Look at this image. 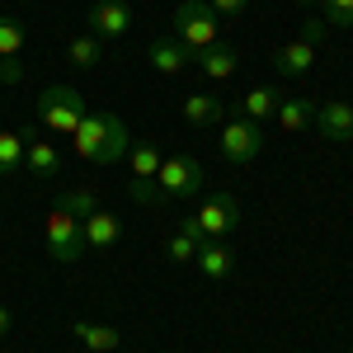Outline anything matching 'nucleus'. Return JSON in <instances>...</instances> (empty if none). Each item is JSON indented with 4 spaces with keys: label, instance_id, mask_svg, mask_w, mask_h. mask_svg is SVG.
<instances>
[{
    "label": "nucleus",
    "instance_id": "c85d7f7f",
    "mask_svg": "<svg viewBox=\"0 0 353 353\" xmlns=\"http://www.w3.org/2000/svg\"><path fill=\"white\" fill-rule=\"evenodd\" d=\"M19 76H24V66H19V57H10V61L0 66V81H5V85H19Z\"/></svg>",
    "mask_w": 353,
    "mask_h": 353
},
{
    "label": "nucleus",
    "instance_id": "9b49d317",
    "mask_svg": "<svg viewBox=\"0 0 353 353\" xmlns=\"http://www.w3.org/2000/svg\"><path fill=\"white\" fill-rule=\"evenodd\" d=\"M316 132L325 141H353V104L334 99V104H316Z\"/></svg>",
    "mask_w": 353,
    "mask_h": 353
},
{
    "label": "nucleus",
    "instance_id": "a878e982",
    "mask_svg": "<svg viewBox=\"0 0 353 353\" xmlns=\"http://www.w3.org/2000/svg\"><path fill=\"white\" fill-rule=\"evenodd\" d=\"M325 28H353V0H325Z\"/></svg>",
    "mask_w": 353,
    "mask_h": 353
},
{
    "label": "nucleus",
    "instance_id": "a211bd4d",
    "mask_svg": "<svg viewBox=\"0 0 353 353\" xmlns=\"http://www.w3.org/2000/svg\"><path fill=\"white\" fill-rule=\"evenodd\" d=\"M278 90L273 85H254V90H245L241 99V118H250V123H264V118H273V109H278Z\"/></svg>",
    "mask_w": 353,
    "mask_h": 353
},
{
    "label": "nucleus",
    "instance_id": "aec40b11",
    "mask_svg": "<svg viewBox=\"0 0 353 353\" xmlns=\"http://www.w3.org/2000/svg\"><path fill=\"white\" fill-rule=\"evenodd\" d=\"M184 118H189L193 128H208V123H221L226 118V104H221L217 94H189L184 99Z\"/></svg>",
    "mask_w": 353,
    "mask_h": 353
},
{
    "label": "nucleus",
    "instance_id": "4468645a",
    "mask_svg": "<svg viewBox=\"0 0 353 353\" xmlns=\"http://www.w3.org/2000/svg\"><path fill=\"white\" fill-rule=\"evenodd\" d=\"M81 236H85V250H109V245L123 236V221L99 208V212H90V217L81 221Z\"/></svg>",
    "mask_w": 353,
    "mask_h": 353
},
{
    "label": "nucleus",
    "instance_id": "423d86ee",
    "mask_svg": "<svg viewBox=\"0 0 353 353\" xmlns=\"http://www.w3.org/2000/svg\"><path fill=\"white\" fill-rule=\"evenodd\" d=\"M161 146L156 141H137L132 151H128V165H132V203H141V208H165L161 189H156V174H161Z\"/></svg>",
    "mask_w": 353,
    "mask_h": 353
},
{
    "label": "nucleus",
    "instance_id": "f03ea898",
    "mask_svg": "<svg viewBox=\"0 0 353 353\" xmlns=\"http://www.w3.org/2000/svg\"><path fill=\"white\" fill-rule=\"evenodd\" d=\"M236 226H241V203H236L231 193H208L193 217H179V231H189L198 245L203 241H226Z\"/></svg>",
    "mask_w": 353,
    "mask_h": 353
},
{
    "label": "nucleus",
    "instance_id": "bb28decb",
    "mask_svg": "<svg viewBox=\"0 0 353 353\" xmlns=\"http://www.w3.org/2000/svg\"><path fill=\"white\" fill-rule=\"evenodd\" d=\"M250 0H208V10L217 14V19H231V14H241Z\"/></svg>",
    "mask_w": 353,
    "mask_h": 353
},
{
    "label": "nucleus",
    "instance_id": "f3484780",
    "mask_svg": "<svg viewBox=\"0 0 353 353\" xmlns=\"http://www.w3.org/2000/svg\"><path fill=\"white\" fill-rule=\"evenodd\" d=\"M71 330H76V339H81L85 349H94V353H113L123 344V334L113 325H99V321H76Z\"/></svg>",
    "mask_w": 353,
    "mask_h": 353
},
{
    "label": "nucleus",
    "instance_id": "6e6552de",
    "mask_svg": "<svg viewBox=\"0 0 353 353\" xmlns=\"http://www.w3.org/2000/svg\"><path fill=\"white\" fill-rule=\"evenodd\" d=\"M221 156L231 165H250L259 151H264V123H250V118H226L217 137Z\"/></svg>",
    "mask_w": 353,
    "mask_h": 353
},
{
    "label": "nucleus",
    "instance_id": "9d476101",
    "mask_svg": "<svg viewBox=\"0 0 353 353\" xmlns=\"http://www.w3.org/2000/svg\"><path fill=\"white\" fill-rule=\"evenodd\" d=\"M24 165L38 174V179H57L61 174V151H57L52 141H48V132H38V128H24Z\"/></svg>",
    "mask_w": 353,
    "mask_h": 353
},
{
    "label": "nucleus",
    "instance_id": "b1692460",
    "mask_svg": "<svg viewBox=\"0 0 353 353\" xmlns=\"http://www.w3.org/2000/svg\"><path fill=\"white\" fill-rule=\"evenodd\" d=\"M57 208H66L71 217H81V221L90 217V212H99V203H94V193H90V189H66Z\"/></svg>",
    "mask_w": 353,
    "mask_h": 353
},
{
    "label": "nucleus",
    "instance_id": "0eeeda50",
    "mask_svg": "<svg viewBox=\"0 0 353 353\" xmlns=\"http://www.w3.org/2000/svg\"><path fill=\"white\" fill-rule=\"evenodd\" d=\"M43 245L57 264H76L85 254V236H81V217H71L66 208H52V217L43 226Z\"/></svg>",
    "mask_w": 353,
    "mask_h": 353
},
{
    "label": "nucleus",
    "instance_id": "20e7f679",
    "mask_svg": "<svg viewBox=\"0 0 353 353\" xmlns=\"http://www.w3.org/2000/svg\"><path fill=\"white\" fill-rule=\"evenodd\" d=\"M217 33H221V19L208 10V0H184V5L174 10V38H179L193 57L217 48Z\"/></svg>",
    "mask_w": 353,
    "mask_h": 353
},
{
    "label": "nucleus",
    "instance_id": "c756f323",
    "mask_svg": "<svg viewBox=\"0 0 353 353\" xmlns=\"http://www.w3.org/2000/svg\"><path fill=\"white\" fill-rule=\"evenodd\" d=\"M5 330H10V311L0 306V334H5Z\"/></svg>",
    "mask_w": 353,
    "mask_h": 353
},
{
    "label": "nucleus",
    "instance_id": "5701e85b",
    "mask_svg": "<svg viewBox=\"0 0 353 353\" xmlns=\"http://www.w3.org/2000/svg\"><path fill=\"white\" fill-rule=\"evenodd\" d=\"M19 48H24V24L10 19V14H0V57L10 61V57H19Z\"/></svg>",
    "mask_w": 353,
    "mask_h": 353
},
{
    "label": "nucleus",
    "instance_id": "1a4fd4ad",
    "mask_svg": "<svg viewBox=\"0 0 353 353\" xmlns=\"http://www.w3.org/2000/svg\"><path fill=\"white\" fill-rule=\"evenodd\" d=\"M90 33L104 43V38H123L128 28H132V5L128 0H94L90 5Z\"/></svg>",
    "mask_w": 353,
    "mask_h": 353
},
{
    "label": "nucleus",
    "instance_id": "39448f33",
    "mask_svg": "<svg viewBox=\"0 0 353 353\" xmlns=\"http://www.w3.org/2000/svg\"><path fill=\"white\" fill-rule=\"evenodd\" d=\"M156 189H161L165 208H170V203H179V198H193V193H203V165L193 161L189 151H170V156L161 161Z\"/></svg>",
    "mask_w": 353,
    "mask_h": 353
},
{
    "label": "nucleus",
    "instance_id": "412c9836",
    "mask_svg": "<svg viewBox=\"0 0 353 353\" xmlns=\"http://www.w3.org/2000/svg\"><path fill=\"white\" fill-rule=\"evenodd\" d=\"M66 57H71V66L90 71V66H99V57H104V43H99L94 33H76V38L66 43Z\"/></svg>",
    "mask_w": 353,
    "mask_h": 353
},
{
    "label": "nucleus",
    "instance_id": "393cba45",
    "mask_svg": "<svg viewBox=\"0 0 353 353\" xmlns=\"http://www.w3.org/2000/svg\"><path fill=\"white\" fill-rule=\"evenodd\" d=\"M165 254H170V264H189V259H198V241H193L189 231H174L165 241Z\"/></svg>",
    "mask_w": 353,
    "mask_h": 353
},
{
    "label": "nucleus",
    "instance_id": "cd10ccee",
    "mask_svg": "<svg viewBox=\"0 0 353 353\" xmlns=\"http://www.w3.org/2000/svg\"><path fill=\"white\" fill-rule=\"evenodd\" d=\"M325 19H311V24H301V38H306V43H311V48H316V43H325Z\"/></svg>",
    "mask_w": 353,
    "mask_h": 353
},
{
    "label": "nucleus",
    "instance_id": "7c9ffc66",
    "mask_svg": "<svg viewBox=\"0 0 353 353\" xmlns=\"http://www.w3.org/2000/svg\"><path fill=\"white\" fill-rule=\"evenodd\" d=\"M297 5H316V0H297Z\"/></svg>",
    "mask_w": 353,
    "mask_h": 353
},
{
    "label": "nucleus",
    "instance_id": "dca6fc26",
    "mask_svg": "<svg viewBox=\"0 0 353 353\" xmlns=\"http://www.w3.org/2000/svg\"><path fill=\"white\" fill-rule=\"evenodd\" d=\"M273 118H278V128H283L288 137H297V132H306V128L316 123V104H311V99H278Z\"/></svg>",
    "mask_w": 353,
    "mask_h": 353
},
{
    "label": "nucleus",
    "instance_id": "7ed1b4c3",
    "mask_svg": "<svg viewBox=\"0 0 353 353\" xmlns=\"http://www.w3.org/2000/svg\"><path fill=\"white\" fill-rule=\"evenodd\" d=\"M90 113L81 90H71V85H48L43 94H38V118H43V128L57 137H76L81 128V118Z\"/></svg>",
    "mask_w": 353,
    "mask_h": 353
},
{
    "label": "nucleus",
    "instance_id": "f257e3e1",
    "mask_svg": "<svg viewBox=\"0 0 353 353\" xmlns=\"http://www.w3.org/2000/svg\"><path fill=\"white\" fill-rule=\"evenodd\" d=\"M132 151V137H128V123L109 109H90L76 128V156L90 165H118Z\"/></svg>",
    "mask_w": 353,
    "mask_h": 353
},
{
    "label": "nucleus",
    "instance_id": "6ab92c4d",
    "mask_svg": "<svg viewBox=\"0 0 353 353\" xmlns=\"http://www.w3.org/2000/svg\"><path fill=\"white\" fill-rule=\"evenodd\" d=\"M193 61L203 66V76H208V81H231V76H236V66H241L236 52H231V48H221V43H217V48H208V52H198Z\"/></svg>",
    "mask_w": 353,
    "mask_h": 353
},
{
    "label": "nucleus",
    "instance_id": "ddd939ff",
    "mask_svg": "<svg viewBox=\"0 0 353 353\" xmlns=\"http://www.w3.org/2000/svg\"><path fill=\"white\" fill-rule=\"evenodd\" d=\"M151 66H156L161 76H179L184 66H193V52L170 33V38H156V43H151Z\"/></svg>",
    "mask_w": 353,
    "mask_h": 353
},
{
    "label": "nucleus",
    "instance_id": "f8f14e48",
    "mask_svg": "<svg viewBox=\"0 0 353 353\" xmlns=\"http://www.w3.org/2000/svg\"><path fill=\"white\" fill-rule=\"evenodd\" d=\"M198 269L208 283H226L231 273H236V254H231V245L226 241H203L198 245Z\"/></svg>",
    "mask_w": 353,
    "mask_h": 353
},
{
    "label": "nucleus",
    "instance_id": "4be33fe9",
    "mask_svg": "<svg viewBox=\"0 0 353 353\" xmlns=\"http://www.w3.org/2000/svg\"><path fill=\"white\" fill-rule=\"evenodd\" d=\"M19 170H24V137L0 132V179H14Z\"/></svg>",
    "mask_w": 353,
    "mask_h": 353
},
{
    "label": "nucleus",
    "instance_id": "2eb2a0df",
    "mask_svg": "<svg viewBox=\"0 0 353 353\" xmlns=\"http://www.w3.org/2000/svg\"><path fill=\"white\" fill-rule=\"evenodd\" d=\"M273 66H278L283 76H306V71L316 66V48H311L306 38H292V43H283V48H278Z\"/></svg>",
    "mask_w": 353,
    "mask_h": 353
}]
</instances>
